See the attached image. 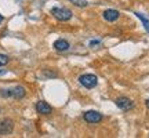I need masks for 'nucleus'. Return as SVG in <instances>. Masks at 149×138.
<instances>
[{"mask_svg": "<svg viewBox=\"0 0 149 138\" xmlns=\"http://www.w3.org/2000/svg\"><path fill=\"white\" fill-rule=\"evenodd\" d=\"M72 4L77 6V7H86L87 6V0H69Z\"/></svg>", "mask_w": 149, "mask_h": 138, "instance_id": "obj_11", "label": "nucleus"}, {"mask_svg": "<svg viewBox=\"0 0 149 138\" xmlns=\"http://www.w3.org/2000/svg\"><path fill=\"white\" fill-rule=\"evenodd\" d=\"M84 120L87 123H100L102 120V115L97 111H88L84 113Z\"/></svg>", "mask_w": 149, "mask_h": 138, "instance_id": "obj_4", "label": "nucleus"}, {"mask_svg": "<svg viewBox=\"0 0 149 138\" xmlns=\"http://www.w3.org/2000/svg\"><path fill=\"white\" fill-rule=\"evenodd\" d=\"M4 73H6V70H4V69H3V70L0 69V76H1V75H4Z\"/></svg>", "mask_w": 149, "mask_h": 138, "instance_id": "obj_13", "label": "nucleus"}, {"mask_svg": "<svg viewBox=\"0 0 149 138\" xmlns=\"http://www.w3.org/2000/svg\"><path fill=\"white\" fill-rule=\"evenodd\" d=\"M54 48L57 50V51H66L68 48H69V43L64 40V39H59L57 42L54 43Z\"/></svg>", "mask_w": 149, "mask_h": 138, "instance_id": "obj_9", "label": "nucleus"}, {"mask_svg": "<svg viewBox=\"0 0 149 138\" xmlns=\"http://www.w3.org/2000/svg\"><path fill=\"white\" fill-rule=\"evenodd\" d=\"M146 106L149 108V100H146Z\"/></svg>", "mask_w": 149, "mask_h": 138, "instance_id": "obj_15", "label": "nucleus"}, {"mask_svg": "<svg viewBox=\"0 0 149 138\" xmlns=\"http://www.w3.org/2000/svg\"><path fill=\"white\" fill-rule=\"evenodd\" d=\"M1 22H3V15L0 14V24H1Z\"/></svg>", "mask_w": 149, "mask_h": 138, "instance_id": "obj_14", "label": "nucleus"}, {"mask_svg": "<svg viewBox=\"0 0 149 138\" xmlns=\"http://www.w3.org/2000/svg\"><path fill=\"white\" fill-rule=\"evenodd\" d=\"M36 111L40 113V115H50L53 112V108L48 105L47 102L44 101H39L36 104Z\"/></svg>", "mask_w": 149, "mask_h": 138, "instance_id": "obj_6", "label": "nucleus"}, {"mask_svg": "<svg viewBox=\"0 0 149 138\" xmlns=\"http://www.w3.org/2000/svg\"><path fill=\"white\" fill-rule=\"evenodd\" d=\"M51 14L58 21H69L72 18V11L68 10V8H64V7H54L51 10Z\"/></svg>", "mask_w": 149, "mask_h": 138, "instance_id": "obj_1", "label": "nucleus"}, {"mask_svg": "<svg viewBox=\"0 0 149 138\" xmlns=\"http://www.w3.org/2000/svg\"><path fill=\"white\" fill-rule=\"evenodd\" d=\"M135 15H137V17L139 18V20H141L142 25L145 26V29H146V31L149 32V20H148V18H146V17H144L142 14H141V13H135Z\"/></svg>", "mask_w": 149, "mask_h": 138, "instance_id": "obj_10", "label": "nucleus"}, {"mask_svg": "<svg viewBox=\"0 0 149 138\" xmlns=\"http://www.w3.org/2000/svg\"><path fill=\"white\" fill-rule=\"evenodd\" d=\"M8 91H10V95L14 97V98H17V100L24 98L25 94H26V91H25V89H24L22 86H17V87H14L13 90H8Z\"/></svg>", "mask_w": 149, "mask_h": 138, "instance_id": "obj_7", "label": "nucleus"}, {"mask_svg": "<svg viewBox=\"0 0 149 138\" xmlns=\"http://www.w3.org/2000/svg\"><path fill=\"white\" fill-rule=\"evenodd\" d=\"M79 82L81 86H84L86 89H93L95 87L97 83H98V79H97L95 75H91V73H87V75H81L79 77Z\"/></svg>", "mask_w": 149, "mask_h": 138, "instance_id": "obj_2", "label": "nucleus"}, {"mask_svg": "<svg viewBox=\"0 0 149 138\" xmlns=\"http://www.w3.org/2000/svg\"><path fill=\"white\" fill-rule=\"evenodd\" d=\"M102 15H104V18H105L107 21L113 22V21H116L117 18L120 17V13H119V11H116V10H105Z\"/></svg>", "mask_w": 149, "mask_h": 138, "instance_id": "obj_8", "label": "nucleus"}, {"mask_svg": "<svg viewBox=\"0 0 149 138\" xmlns=\"http://www.w3.org/2000/svg\"><path fill=\"white\" fill-rule=\"evenodd\" d=\"M8 61H10V58L7 57V55H4V54H0V66H4V65L8 64Z\"/></svg>", "mask_w": 149, "mask_h": 138, "instance_id": "obj_12", "label": "nucleus"}, {"mask_svg": "<svg viewBox=\"0 0 149 138\" xmlns=\"http://www.w3.org/2000/svg\"><path fill=\"white\" fill-rule=\"evenodd\" d=\"M13 128H14V123L10 119H4V120L0 122V134H3V135L10 134L13 131Z\"/></svg>", "mask_w": 149, "mask_h": 138, "instance_id": "obj_5", "label": "nucleus"}, {"mask_svg": "<svg viewBox=\"0 0 149 138\" xmlns=\"http://www.w3.org/2000/svg\"><path fill=\"white\" fill-rule=\"evenodd\" d=\"M115 102H116V105L119 106L120 109H123V111H130L134 106V102L131 101L130 98H127V97H119Z\"/></svg>", "mask_w": 149, "mask_h": 138, "instance_id": "obj_3", "label": "nucleus"}]
</instances>
